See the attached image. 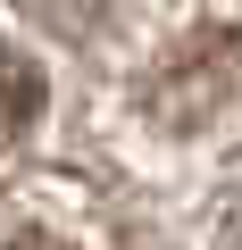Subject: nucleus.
Here are the masks:
<instances>
[{"instance_id":"obj_1","label":"nucleus","mask_w":242,"mask_h":250,"mask_svg":"<svg viewBox=\"0 0 242 250\" xmlns=\"http://www.w3.org/2000/svg\"><path fill=\"white\" fill-rule=\"evenodd\" d=\"M234 108H242V34H200V42H184V50L159 67V83H151V117L176 125V134H200V125H217V117H234Z\"/></svg>"},{"instance_id":"obj_2","label":"nucleus","mask_w":242,"mask_h":250,"mask_svg":"<svg viewBox=\"0 0 242 250\" xmlns=\"http://www.w3.org/2000/svg\"><path fill=\"white\" fill-rule=\"evenodd\" d=\"M25 117H34V75H25L9 50H0V142H9Z\"/></svg>"},{"instance_id":"obj_3","label":"nucleus","mask_w":242,"mask_h":250,"mask_svg":"<svg viewBox=\"0 0 242 250\" xmlns=\"http://www.w3.org/2000/svg\"><path fill=\"white\" fill-rule=\"evenodd\" d=\"M17 250H59V242H42V233H34V242H17Z\"/></svg>"},{"instance_id":"obj_4","label":"nucleus","mask_w":242,"mask_h":250,"mask_svg":"<svg viewBox=\"0 0 242 250\" xmlns=\"http://www.w3.org/2000/svg\"><path fill=\"white\" fill-rule=\"evenodd\" d=\"M225 250H242V225H234V233H225Z\"/></svg>"}]
</instances>
